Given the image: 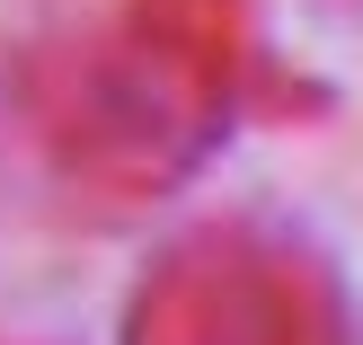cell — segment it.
Instances as JSON below:
<instances>
[{
  "mask_svg": "<svg viewBox=\"0 0 363 345\" xmlns=\"http://www.w3.org/2000/svg\"><path fill=\"white\" fill-rule=\"evenodd\" d=\"M142 345H337V336L301 275H284L257 248H213V257L169 266Z\"/></svg>",
  "mask_w": 363,
  "mask_h": 345,
  "instance_id": "cell-1",
  "label": "cell"
}]
</instances>
